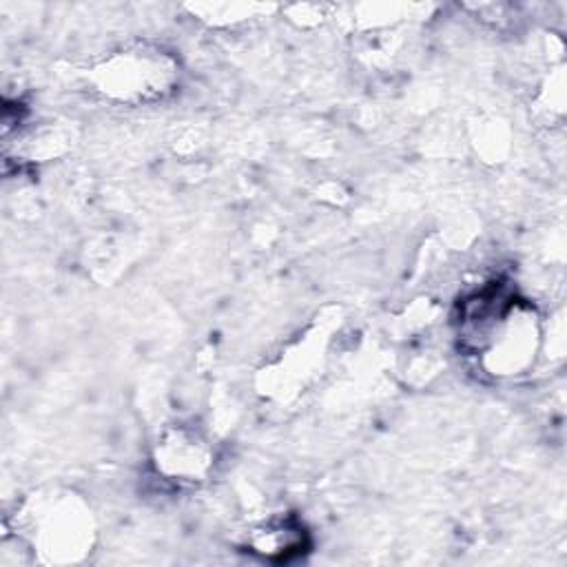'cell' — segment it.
Returning <instances> with one entry per match:
<instances>
[{
  "label": "cell",
  "mask_w": 567,
  "mask_h": 567,
  "mask_svg": "<svg viewBox=\"0 0 567 567\" xmlns=\"http://www.w3.org/2000/svg\"><path fill=\"white\" fill-rule=\"evenodd\" d=\"M452 326L458 352L496 381L516 379L532 370L543 343L536 306L501 279L485 281L463 295L456 301Z\"/></svg>",
  "instance_id": "1"
},
{
  "label": "cell",
  "mask_w": 567,
  "mask_h": 567,
  "mask_svg": "<svg viewBox=\"0 0 567 567\" xmlns=\"http://www.w3.org/2000/svg\"><path fill=\"white\" fill-rule=\"evenodd\" d=\"M86 82L91 91L115 104H151L171 95L179 82L177 60L155 44H128L97 60Z\"/></svg>",
  "instance_id": "2"
},
{
  "label": "cell",
  "mask_w": 567,
  "mask_h": 567,
  "mask_svg": "<svg viewBox=\"0 0 567 567\" xmlns=\"http://www.w3.org/2000/svg\"><path fill=\"white\" fill-rule=\"evenodd\" d=\"M31 551L47 563H66L82 556L91 543V520L73 503L58 501L42 507L29 523Z\"/></svg>",
  "instance_id": "3"
},
{
  "label": "cell",
  "mask_w": 567,
  "mask_h": 567,
  "mask_svg": "<svg viewBox=\"0 0 567 567\" xmlns=\"http://www.w3.org/2000/svg\"><path fill=\"white\" fill-rule=\"evenodd\" d=\"M155 467L166 481L199 483L213 467V450L208 441L193 427L175 425L166 430L155 445Z\"/></svg>",
  "instance_id": "4"
},
{
  "label": "cell",
  "mask_w": 567,
  "mask_h": 567,
  "mask_svg": "<svg viewBox=\"0 0 567 567\" xmlns=\"http://www.w3.org/2000/svg\"><path fill=\"white\" fill-rule=\"evenodd\" d=\"M310 547L306 525L292 514H279L255 525L246 536V549L266 563H290Z\"/></svg>",
  "instance_id": "5"
}]
</instances>
